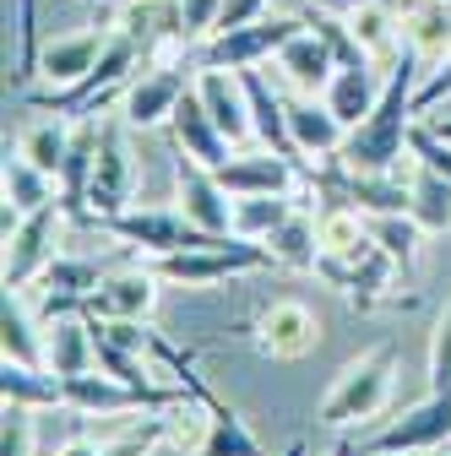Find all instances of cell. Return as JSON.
Returning <instances> with one entry per match:
<instances>
[{
  "instance_id": "obj_1",
  "label": "cell",
  "mask_w": 451,
  "mask_h": 456,
  "mask_svg": "<svg viewBox=\"0 0 451 456\" xmlns=\"http://www.w3.org/2000/svg\"><path fill=\"white\" fill-rule=\"evenodd\" d=\"M419 71H424V54L403 38V49H398V61H391V71H386V87H381L375 109L348 131L343 152H337L348 168H359V175H403V168L414 163L408 131L419 120V109H414L419 82H424Z\"/></svg>"
},
{
  "instance_id": "obj_2",
  "label": "cell",
  "mask_w": 451,
  "mask_h": 456,
  "mask_svg": "<svg viewBox=\"0 0 451 456\" xmlns=\"http://www.w3.org/2000/svg\"><path fill=\"white\" fill-rule=\"evenodd\" d=\"M261 266H277L272 250L261 240H240V234H191L185 250H168V256H152V272L163 282H180V289H212L223 277H240V272H261Z\"/></svg>"
},
{
  "instance_id": "obj_3",
  "label": "cell",
  "mask_w": 451,
  "mask_h": 456,
  "mask_svg": "<svg viewBox=\"0 0 451 456\" xmlns=\"http://www.w3.org/2000/svg\"><path fill=\"white\" fill-rule=\"evenodd\" d=\"M391 375H398V342H375L370 354H359L354 364H343V375L326 386L316 424L348 429V424L375 419L386 408V396H391Z\"/></svg>"
},
{
  "instance_id": "obj_4",
  "label": "cell",
  "mask_w": 451,
  "mask_h": 456,
  "mask_svg": "<svg viewBox=\"0 0 451 456\" xmlns=\"http://www.w3.org/2000/svg\"><path fill=\"white\" fill-rule=\"evenodd\" d=\"M136 38H126V33H109V49H103V61L82 77V82H71V87H54V93H28V103L38 109V114H66V120H93V114L103 109V98L115 93V87H126V77L136 71Z\"/></svg>"
},
{
  "instance_id": "obj_5",
  "label": "cell",
  "mask_w": 451,
  "mask_h": 456,
  "mask_svg": "<svg viewBox=\"0 0 451 456\" xmlns=\"http://www.w3.org/2000/svg\"><path fill=\"white\" fill-rule=\"evenodd\" d=\"M305 28V17H256L245 28H217L212 38L196 44V71H250L261 61H277V49H283L294 33Z\"/></svg>"
},
{
  "instance_id": "obj_6",
  "label": "cell",
  "mask_w": 451,
  "mask_h": 456,
  "mask_svg": "<svg viewBox=\"0 0 451 456\" xmlns=\"http://www.w3.org/2000/svg\"><path fill=\"white\" fill-rule=\"evenodd\" d=\"M451 445V391H430L424 403L403 408L386 429L365 440L370 456H419V451H446Z\"/></svg>"
},
{
  "instance_id": "obj_7",
  "label": "cell",
  "mask_w": 451,
  "mask_h": 456,
  "mask_svg": "<svg viewBox=\"0 0 451 456\" xmlns=\"http://www.w3.org/2000/svg\"><path fill=\"white\" fill-rule=\"evenodd\" d=\"M131 196V152L126 131L115 120H98V158H93V185H87V223L98 228L103 217H120Z\"/></svg>"
},
{
  "instance_id": "obj_8",
  "label": "cell",
  "mask_w": 451,
  "mask_h": 456,
  "mask_svg": "<svg viewBox=\"0 0 451 456\" xmlns=\"http://www.w3.org/2000/svg\"><path fill=\"white\" fill-rule=\"evenodd\" d=\"M212 175L229 196H294V185H305V163L266 147V152H240L229 163H217Z\"/></svg>"
},
{
  "instance_id": "obj_9",
  "label": "cell",
  "mask_w": 451,
  "mask_h": 456,
  "mask_svg": "<svg viewBox=\"0 0 451 456\" xmlns=\"http://www.w3.org/2000/svg\"><path fill=\"white\" fill-rule=\"evenodd\" d=\"M175 185H180V212L201 234H234V196L217 185V175L196 158H175Z\"/></svg>"
},
{
  "instance_id": "obj_10",
  "label": "cell",
  "mask_w": 451,
  "mask_h": 456,
  "mask_svg": "<svg viewBox=\"0 0 451 456\" xmlns=\"http://www.w3.org/2000/svg\"><path fill=\"white\" fill-rule=\"evenodd\" d=\"M61 201H49L38 212H28L17 223V234H6V289H28L33 277H44V266L54 261V234H61Z\"/></svg>"
},
{
  "instance_id": "obj_11",
  "label": "cell",
  "mask_w": 451,
  "mask_h": 456,
  "mask_svg": "<svg viewBox=\"0 0 451 456\" xmlns=\"http://www.w3.org/2000/svg\"><path fill=\"white\" fill-rule=\"evenodd\" d=\"M250 337H256V348H261L266 359H305L316 342H321V321H316V310H305L299 299H277V305H266V310L256 315Z\"/></svg>"
},
{
  "instance_id": "obj_12",
  "label": "cell",
  "mask_w": 451,
  "mask_h": 456,
  "mask_svg": "<svg viewBox=\"0 0 451 456\" xmlns=\"http://www.w3.org/2000/svg\"><path fill=\"white\" fill-rule=\"evenodd\" d=\"M168 131H175V152H185V158H196V163H207V168H217V163L234 158V152H229L234 142L217 131V120L207 114L196 82L185 87V98L175 103V114H168Z\"/></svg>"
},
{
  "instance_id": "obj_13",
  "label": "cell",
  "mask_w": 451,
  "mask_h": 456,
  "mask_svg": "<svg viewBox=\"0 0 451 456\" xmlns=\"http://www.w3.org/2000/svg\"><path fill=\"white\" fill-rule=\"evenodd\" d=\"M98 228H109L115 240H126L131 250H142V256H168V250H185L191 245V234L196 228L185 223V212H158V207H147V212H120V217H103Z\"/></svg>"
},
{
  "instance_id": "obj_14",
  "label": "cell",
  "mask_w": 451,
  "mask_h": 456,
  "mask_svg": "<svg viewBox=\"0 0 451 456\" xmlns=\"http://www.w3.org/2000/svg\"><path fill=\"white\" fill-rule=\"evenodd\" d=\"M185 66H163V71H142L136 82H126V126L136 131H152L163 126L168 114H175V103L185 98Z\"/></svg>"
},
{
  "instance_id": "obj_15",
  "label": "cell",
  "mask_w": 451,
  "mask_h": 456,
  "mask_svg": "<svg viewBox=\"0 0 451 456\" xmlns=\"http://www.w3.org/2000/svg\"><path fill=\"white\" fill-rule=\"evenodd\" d=\"M196 93H201L207 114L217 120V131L229 136L234 147H240L245 136H256V126H250V98H245L240 71H196Z\"/></svg>"
},
{
  "instance_id": "obj_16",
  "label": "cell",
  "mask_w": 451,
  "mask_h": 456,
  "mask_svg": "<svg viewBox=\"0 0 451 456\" xmlns=\"http://www.w3.org/2000/svg\"><path fill=\"white\" fill-rule=\"evenodd\" d=\"M152 277L158 272H109L87 299V321H147Z\"/></svg>"
},
{
  "instance_id": "obj_17",
  "label": "cell",
  "mask_w": 451,
  "mask_h": 456,
  "mask_svg": "<svg viewBox=\"0 0 451 456\" xmlns=\"http://www.w3.org/2000/svg\"><path fill=\"white\" fill-rule=\"evenodd\" d=\"M381 87H386V71H375L370 61H365V66H337V71H332V82H326V93H321V103H326V109H332L348 131H354L365 114L375 109Z\"/></svg>"
},
{
  "instance_id": "obj_18",
  "label": "cell",
  "mask_w": 451,
  "mask_h": 456,
  "mask_svg": "<svg viewBox=\"0 0 451 456\" xmlns=\"http://www.w3.org/2000/svg\"><path fill=\"white\" fill-rule=\"evenodd\" d=\"M103 49H109V33H98V28L71 33V38H54V44H44V54H38V71H44L54 87H71V82H82V77L103 61Z\"/></svg>"
},
{
  "instance_id": "obj_19",
  "label": "cell",
  "mask_w": 451,
  "mask_h": 456,
  "mask_svg": "<svg viewBox=\"0 0 451 456\" xmlns=\"http://www.w3.org/2000/svg\"><path fill=\"white\" fill-rule=\"evenodd\" d=\"M93 158H98V114L77 126L71 152L61 163V212L71 223H87V185H93Z\"/></svg>"
},
{
  "instance_id": "obj_20",
  "label": "cell",
  "mask_w": 451,
  "mask_h": 456,
  "mask_svg": "<svg viewBox=\"0 0 451 456\" xmlns=\"http://www.w3.org/2000/svg\"><path fill=\"white\" fill-rule=\"evenodd\" d=\"M277 71H283L294 87H305V93H326V82H332V71H337V54L326 49L321 33L299 28L283 49H277Z\"/></svg>"
},
{
  "instance_id": "obj_21",
  "label": "cell",
  "mask_w": 451,
  "mask_h": 456,
  "mask_svg": "<svg viewBox=\"0 0 451 456\" xmlns=\"http://www.w3.org/2000/svg\"><path fill=\"white\" fill-rule=\"evenodd\" d=\"M289 136L299 158H332V152H343L348 126L326 103H289Z\"/></svg>"
},
{
  "instance_id": "obj_22",
  "label": "cell",
  "mask_w": 451,
  "mask_h": 456,
  "mask_svg": "<svg viewBox=\"0 0 451 456\" xmlns=\"http://www.w3.org/2000/svg\"><path fill=\"white\" fill-rule=\"evenodd\" d=\"M408 217L424 228V234H446L451 228V180L435 175L430 163H408Z\"/></svg>"
},
{
  "instance_id": "obj_23",
  "label": "cell",
  "mask_w": 451,
  "mask_h": 456,
  "mask_svg": "<svg viewBox=\"0 0 451 456\" xmlns=\"http://www.w3.org/2000/svg\"><path fill=\"white\" fill-rule=\"evenodd\" d=\"M0 391H6V403H22V408H66V380L44 364L6 359L0 364Z\"/></svg>"
},
{
  "instance_id": "obj_24",
  "label": "cell",
  "mask_w": 451,
  "mask_h": 456,
  "mask_svg": "<svg viewBox=\"0 0 451 456\" xmlns=\"http://www.w3.org/2000/svg\"><path fill=\"white\" fill-rule=\"evenodd\" d=\"M49 370L54 375H82V370H93L98 364V354H93V321L87 315H66V321H49Z\"/></svg>"
},
{
  "instance_id": "obj_25",
  "label": "cell",
  "mask_w": 451,
  "mask_h": 456,
  "mask_svg": "<svg viewBox=\"0 0 451 456\" xmlns=\"http://www.w3.org/2000/svg\"><path fill=\"white\" fill-rule=\"evenodd\" d=\"M266 250H272L277 266L316 272V261H321V223H316L310 212L294 207V217H289V223H277L272 234H266Z\"/></svg>"
},
{
  "instance_id": "obj_26",
  "label": "cell",
  "mask_w": 451,
  "mask_h": 456,
  "mask_svg": "<svg viewBox=\"0 0 451 456\" xmlns=\"http://www.w3.org/2000/svg\"><path fill=\"white\" fill-rule=\"evenodd\" d=\"M71 126H66V114H44V120H33L28 131H22V142H17V152L28 158V163H38L44 175H54L61 180V163H66V152H71Z\"/></svg>"
},
{
  "instance_id": "obj_27",
  "label": "cell",
  "mask_w": 451,
  "mask_h": 456,
  "mask_svg": "<svg viewBox=\"0 0 451 456\" xmlns=\"http://www.w3.org/2000/svg\"><path fill=\"white\" fill-rule=\"evenodd\" d=\"M103 277H109V272H103L98 261L54 256V261L44 266V294H49V299H77V305H87V299H93V289H98Z\"/></svg>"
},
{
  "instance_id": "obj_28",
  "label": "cell",
  "mask_w": 451,
  "mask_h": 456,
  "mask_svg": "<svg viewBox=\"0 0 451 456\" xmlns=\"http://www.w3.org/2000/svg\"><path fill=\"white\" fill-rule=\"evenodd\" d=\"M370 223V234H375V245L398 261L403 272H414L419 266V240H424V228L408 217V212H375V217H365Z\"/></svg>"
},
{
  "instance_id": "obj_29",
  "label": "cell",
  "mask_w": 451,
  "mask_h": 456,
  "mask_svg": "<svg viewBox=\"0 0 451 456\" xmlns=\"http://www.w3.org/2000/svg\"><path fill=\"white\" fill-rule=\"evenodd\" d=\"M403 38L419 54H440V61H446V54H451V6H446V0H414Z\"/></svg>"
},
{
  "instance_id": "obj_30",
  "label": "cell",
  "mask_w": 451,
  "mask_h": 456,
  "mask_svg": "<svg viewBox=\"0 0 451 456\" xmlns=\"http://www.w3.org/2000/svg\"><path fill=\"white\" fill-rule=\"evenodd\" d=\"M54 185H61V180H54V175H44V168L38 163H28L22 152L17 158H6V201L28 217V212H38V207H49L54 201Z\"/></svg>"
},
{
  "instance_id": "obj_31",
  "label": "cell",
  "mask_w": 451,
  "mask_h": 456,
  "mask_svg": "<svg viewBox=\"0 0 451 456\" xmlns=\"http://www.w3.org/2000/svg\"><path fill=\"white\" fill-rule=\"evenodd\" d=\"M289 217H294L289 196H234V234L240 240H261L266 245V234L277 223H289Z\"/></svg>"
},
{
  "instance_id": "obj_32",
  "label": "cell",
  "mask_w": 451,
  "mask_h": 456,
  "mask_svg": "<svg viewBox=\"0 0 451 456\" xmlns=\"http://www.w3.org/2000/svg\"><path fill=\"white\" fill-rule=\"evenodd\" d=\"M299 17H305L310 33L326 38V49L337 54V66H365V61H370V49L359 44V33L348 28V17H332V12H321V6H305Z\"/></svg>"
},
{
  "instance_id": "obj_33",
  "label": "cell",
  "mask_w": 451,
  "mask_h": 456,
  "mask_svg": "<svg viewBox=\"0 0 451 456\" xmlns=\"http://www.w3.org/2000/svg\"><path fill=\"white\" fill-rule=\"evenodd\" d=\"M348 28L370 49V61H375V54H391V44H398V12L381 6V0H359V6L348 12Z\"/></svg>"
},
{
  "instance_id": "obj_34",
  "label": "cell",
  "mask_w": 451,
  "mask_h": 456,
  "mask_svg": "<svg viewBox=\"0 0 451 456\" xmlns=\"http://www.w3.org/2000/svg\"><path fill=\"white\" fill-rule=\"evenodd\" d=\"M0 342H6V359H17V364H38L44 359L38 337H33V321H28V310L17 305L12 289H6V310H0Z\"/></svg>"
},
{
  "instance_id": "obj_35",
  "label": "cell",
  "mask_w": 451,
  "mask_h": 456,
  "mask_svg": "<svg viewBox=\"0 0 451 456\" xmlns=\"http://www.w3.org/2000/svg\"><path fill=\"white\" fill-rule=\"evenodd\" d=\"M38 54H44V44H38V0H17V66H12L17 87H28V77L38 71Z\"/></svg>"
},
{
  "instance_id": "obj_36",
  "label": "cell",
  "mask_w": 451,
  "mask_h": 456,
  "mask_svg": "<svg viewBox=\"0 0 451 456\" xmlns=\"http://www.w3.org/2000/svg\"><path fill=\"white\" fill-rule=\"evenodd\" d=\"M163 440H168V419H147V424H136V429H126L115 440H103L98 451L103 456H152Z\"/></svg>"
},
{
  "instance_id": "obj_37",
  "label": "cell",
  "mask_w": 451,
  "mask_h": 456,
  "mask_svg": "<svg viewBox=\"0 0 451 456\" xmlns=\"http://www.w3.org/2000/svg\"><path fill=\"white\" fill-rule=\"evenodd\" d=\"M33 408L6 403V419H0V456H33Z\"/></svg>"
},
{
  "instance_id": "obj_38",
  "label": "cell",
  "mask_w": 451,
  "mask_h": 456,
  "mask_svg": "<svg viewBox=\"0 0 451 456\" xmlns=\"http://www.w3.org/2000/svg\"><path fill=\"white\" fill-rule=\"evenodd\" d=\"M223 22V0H180V28H185V44L196 38H212Z\"/></svg>"
},
{
  "instance_id": "obj_39",
  "label": "cell",
  "mask_w": 451,
  "mask_h": 456,
  "mask_svg": "<svg viewBox=\"0 0 451 456\" xmlns=\"http://www.w3.org/2000/svg\"><path fill=\"white\" fill-rule=\"evenodd\" d=\"M430 391H451V305L435 321V342H430Z\"/></svg>"
},
{
  "instance_id": "obj_40",
  "label": "cell",
  "mask_w": 451,
  "mask_h": 456,
  "mask_svg": "<svg viewBox=\"0 0 451 456\" xmlns=\"http://www.w3.org/2000/svg\"><path fill=\"white\" fill-rule=\"evenodd\" d=\"M451 98V54H446V61L419 82V98H414V109H419V120H424V114H435L440 103Z\"/></svg>"
},
{
  "instance_id": "obj_41",
  "label": "cell",
  "mask_w": 451,
  "mask_h": 456,
  "mask_svg": "<svg viewBox=\"0 0 451 456\" xmlns=\"http://www.w3.org/2000/svg\"><path fill=\"white\" fill-rule=\"evenodd\" d=\"M266 6H272V0H223V22L217 28H245V22L266 17Z\"/></svg>"
},
{
  "instance_id": "obj_42",
  "label": "cell",
  "mask_w": 451,
  "mask_h": 456,
  "mask_svg": "<svg viewBox=\"0 0 451 456\" xmlns=\"http://www.w3.org/2000/svg\"><path fill=\"white\" fill-rule=\"evenodd\" d=\"M326 456H370V451H365V440H354V435H343V440H337V445H332Z\"/></svg>"
},
{
  "instance_id": "obj_43",
  "label": "cell",
  "mask_w": 451,
  "mask_h": 456,
  "mask_svg": "<svg viewBox=\"0 0 451 456\" xmlns=\"http://www.w3.org/2000/svg\"><path fill=\"white\" fill-rule=\"evenodd\" d=\"M61 456H103V451H98L93 440H66V445H61Z\"/></svg>"
},
{
  "instance_id": "obj_44",
  "label": "cell",
  "mask_w": 451,
  "mask_h": 456,
  "mask_svg": "<svg viewBox=\"0 0 451 456\" xmlns=\"http://www.w3.org/2000/svg\"><path fill=\"white\" fill-rule=\"evenodd\" d=\"M424 120H430V126H435V131H440V136L451 142V114H424Z\"/></svg>"
},
{
  "instance_id": "obj_45",
  "label": "cell",
  "mask_w": 451,
  "mask_h": 456,
  "mask_svg": "<svg viewBox=\"0 0 451 456\" xmlns=\"http://www.w3.org/2000/svg\"><path fill=\"white\" fill-rule=\"evenodd\" d=\"M283 456H305V440H294V445H283Z\"/></svg>"
},
{
  "instance_id": "obj_46",
  "label": "cell",
  "mask_w": 451,
  "mask_h": 456,
  "mask_svg": "<svg viewBox=\"0 0 451 456\" xmlns=\"http://www.w3.org/2000/svg\"><path fill=\"white\" fill-rule=\"evenodd\" d=\"M381 6H391V12H403V6H408V0H381Z\"/></svg>"
},
{
  "instance_id": "obj_47",
  "label": "cell",
  "mask_w": 451,
  "mask_h": 456,
  "mask_svg": "<svg viewBox=\"0 0 451 456\" xmlns=\"http://www.w3.org/2000/svg\"><path fill=\"white\" fill-rule=\"evenodd\" d=\"M419 456H440V451H419ZM446 456H451V451H446Z\"/></svg>"
}]
</instances>
